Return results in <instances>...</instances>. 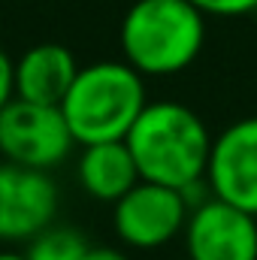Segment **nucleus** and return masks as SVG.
<instances>
[{
	"label": "nucleus",
	"mask_w": 257,
	"mask_h": 260,
	"mask_svg": "<svg viewBox=\"0 0 257 260\" xmlns=\"http://www.w3.org/2000/svg\"><path fill=\"white\" fill-rule=\"evenodd\" d=\"M203 15H221V18H236L257 12V0H191Z\"/></svg>",
	"instance_id": "f8f14e48"
},
{
	"label": "nucleus",
	"mask_w": 257,
	"mask_h": 260,
	"mask_svg": "<svg viewBox=\"0 0 257 260\" xmlns=\"http://www.w3.org/2000/svg\"><path fill=\"white\" fill-rule=\"evenodd\" d=\"M82 260H127V257L121 251H115V248H106V245H97V248L88 245V251H85Z\"/></svg>",
	"instance_id": "4468645a"
},
{
	"label": "nucleus",
	"mask_w": 257,
	"mask_h": 260,
	"mask_svg": "<svg viewBox=\"0 0 257 260\" xmlns=\"http://www.w3.org/2000/svg\"><path fill=\"white\" fill-rule=\"evenodd\" d=\"M76 73H79V64L67 46L40 43V46L27 49L12 64L15 97L30 100V103H43V106H61Z\"/></svg>",
	"instance_id": "1a4fd4ad"
},
{
	"label": "nucleus",
	"mask_w": 257,
	"mask_h": 260,
	"mask_svg": "<svg viewBox=\"0 0 257 260\" xmlns=\"http://www.w3.org/2000/svg\"><path fill=\"white\" fill-rule=\"evenodd\" d=\"M188 212L191 203L182 191L139 179L121 200H115L112 224L121 242L148 251L167 245L179 230H185Z\"/></svg>",
	"instance_id": "39448f33"
},
{
	"label": "nucleus",
	"mask_w": 257,
	"mask_h": 260,
	"mask_svg": "<svg viewBox=\"0 0 257 260\" xmlns=\"http://www.w3.org/2000/svg\"><path fill=\"white\" fill-rule=\"evenodd\" d=\"M124 145L142 182L185 191L206 179L212 136L203 118L185 103H145L130 124Z\"/></svg>",
	"instance_id": "f257e3e1"
},
{
	"label": "nucleus",
	"mask_w": 257,
	"mask_h": 260,
	"mask_svg": "<svg viewBox=\"0 0 257 260\" xmlns=\"http://www.w3.org/2000/svg\"><path fill=\"white\" fill-rule=\"evenodd\" d=\"M206 182L212 197L257 215V115L239 118L212 139Z\"/></svg>",
	"instance_id": "6e6552de"
},
{
	"label": "nucleus",
	"mask_w": 257,
	"mask_h": 260,
	"mask_svg": "<svg viewBox=\"0 0 257 260\" xmlns=\"http://www.w3.org/2000/svg\"><path fill=\"white\" fill-rule=\"evenodd\" d=\"M82 148L85 151L79 157V185L88 197L115 203L139 182V170L133 164V154L127 151L124 139L94 142Z\"/></svg>",
	"instance_id": "9d476101"
},
{
	"label": "nucleus",
	"mask_w": 257,
	"mask_h": 260,
	"mask_svg": "<svg viewBox=\"0 0 257 260\" xmlns=\"http://www.w3.org/2000/svg\"><path fill=\"white\" fill-rule=\"evenodd\" d=\"M58 212V188L46 170L18 164L0 167V239L24 242L52 227Z\"/></svg>",
	"instance_id": "0eeeda50"
},
{
	"label": "nucleus",
	"mask_w": 257,
	"mask_h": 260,
	"mask_svg": "<svg viewBox=\"0 0 257 260\" xmlns=\"http://www.w3.org/2000/svg\"><path fill=\"white\" fill-rule=\"evenodd\" d=\"M188 260H257V215L218 197L200 200L185 221Z\"/></svg>",
	"instance_id": "423d86ee"
},
{
	"label": "nucleus",
	"mask_w": 257,
	"mask_h": 260,
	"mask_svg": "<svg viewBox=\"0 0 257 260\" xmlns=\"http://www.w3.org/2000/svg\"><path fill=\"white\" fill-rule=\"evenodd\" d=\"M73 148V133L67 127L61 106H43L12 97L0 109V154L6 164L49 170L61 164Z\"/></svg>",
	"instance_id": "20e7f679"
},
{
	"label": "nucleus",
	"mask_w": 257,
	"mask_h": 260,
	"mask_svg": "<svg viewBox=\"0 0 257 260\" xmlns=\"http://www.w3.org/2000/svg\"><path fill=\"white\" fill-rule=\"evenodd\" d=\"M206 15L191 0H136L121 21V52L139 76L191 67L206 40Z\"/></svg>",
	"instance_id": "7ed1b4c3"
},
{
	"label": "nucleus",
	"mask_w": 257,
	"mask_h": 260,
	"mask_svg": "<svg viewBox=\"0 0 257 260\" xmlns=\"http://www.w3.org/2000/svg\"><path fill=\"white\" fill-rule=\"evenodd\" d=\"M88 251V242L82 233L67 230V227H46L30 239L27 260H82Z\"/></svg>",
	"instance_id": "9b49d317"
},
{
	"label": "nucleus",
	"mask_w": 257,
	"mask_h": 260,
	"mask_svg": "<svg viewBox=\"0 0 257 260\" xmlns=\"http://www.w3.org/2000/svg\"><path fill=\"white\" fill-rule=\"evenodd\" d=\"M0 260H27L24 254H15V251H0Z\"/></svg>",
	"instance_id": "2eb2a0df"
},
{
	"label": "nucleus",
	"mask_w": 257,
	"mask_h": 260,
	"mask_svg": "<svg viewBox=\"0 0 257 260\" xmlns=\"http://www.w3.org/2000/svg\"><path fill=\"white\" fill-rule=\"evenodd\" d=\"M145 76L127 61H97L79 67L70 91L61 100V115L73 133V142H115L127 136L130 124L142 112Z\"/></svg>",
	"instance_id": "f03ea898"
},
{
	"label": "nucleus",
	"mask_w": 257,
	"mask_h": 260,
	"mask_svg": "<svg viewBox=\"0 0 257 260\" xmlns=\"http://www.w3.org/2000/svg\"><path fill=\"white\" fill-rule=\"evenodd\" d=\"M15 97V79H12V61L0 49V109Z\"/></svg>",
	"instance_id": "ddd939ff"
}]
</instances>
